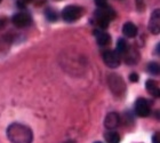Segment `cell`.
<instances>
[{"mask_svg": "<svg viewBox=\"0 0 160 143\" xmlns=\"http://www.w3.org/2000/svg\"><path fill=\"white\" fill-rule=\"evenodd\" d=\"M148 72L153 74V76H157L160 72V67L158 62H150L148 64Z\"/></svg>", "mask_w": 160, "mask_h": 143, "instance_id": "17", "label": "cell"}, {"mask_svg": "<svg viewBox=\"0 0 160 143\" xmlns=\"http://www.w3.org/2000/svg\"><path fill=\"white\" fill-rule=\"evenodd\" d=\"M17 6L20 7V8H25V6H27V5H25L24 3H22L21 0H17Z\"/></svg>", "mask_w": 160, "mask_h": 143, "instance_id": "23", "label": "cell"}, {"mask_svg": "<svg viewBox=\"0 0 160 143\" xmlns=\"http://www.w3.org/2000/svg\"><path fill=\"white\" fill-rule=\"evenodd\" d=\"M103 61L105 65L111 69H117L121 63V57L116 50L109 49L103 53Z\"/></svg>", "mask_w": 160, "mask_h": 143, "instance_id": "5", "label": "cell"}, {"mask_svg": "<svg viewBox=\"0 0 160 143\" xmlns=\"http://www.w3.org/2000/svg\"><path fill=\"white\" fill-rule=\"evenodd\" d=\"M144 0H136V3H137V8H138V9H144V8H145V7H144Z\"/></svg>", "mask_w": 160, "mask_h": 143, "instance_id": "22", "label": "cell"}, {"mask_svg": "<svg viewBox=\"0 0 160 143\" xmlns=\"http://www.w3.org/2000/svg\"><path fill=\"white\" fill-rule=\"evenodd\" d=\"M0 3H1V0H0Z\"/></svg>", "mask_w": 160, "mask_h": 143, "instance_id": "28", "label": "cell"}, {"mask_svg": "<svg viewBox=\"0 0 160 143\" xmlns=\"http://www.w3.org/2000/svg\"><path fill=\"white\" fill-rule=\"evenodd\" d=\"M152 142L153 143H160V134L158 133H156L153 135V137H152Z\"/></svg>", "mask_w": 160, "mask_h": 143, "instance_id": "20", "label": "cell"}, {"mask_svg": "<svg viewBox=\"0 0 160 143\" xmlns=\"http://www.w3.org/2000/svg\"><path fill=\"white\" fill-rule=\"evenodd\" d=\"M138 29L133 22H126L122 25V33L127 37V38H135L137 36Z\"/></svg>", "mask_w": 160, "mask_h": 143, "instance_id": "12", "label": "cell"}, {"mask_svg": "<svg viewBox=\"0 0 160 143\" xmlns=\"http://www.w3.org/2000/svg\"><path fill=\"white\" fill-rule=\"evenodd\" d=\"M21 1H22V3H25V5H27V3H31V1H32V0H21Z\"/></svg>", "mask_w": 160, "mask_h": 143, "instance_id": "25", "label": "cell"}, {"mask_svg": "<svg viewBox=\"0 0 160 143\" xmlns=\"http://www.w3.org/2000/svg\"><path fill=\"white\" fill-rule=\"evenodd\" d=\"M45 16H46V18L49 22H55V21H57V18H58V14H57V12L55 9H53V8H46L45 9Z\"/></svg>", "mask_w": 160, "mask_h": 143, "instance_id": "16", "label": "cell"}, {"mask_svg": "<svg viewBox=\"0 0 160 143\" xmlns=\"http://www.w3.org/2000/svg\"><path fill=\"white\" fill-rule=\"evenodd\" d=\"M85 13L82 7L78 6V5H69L62 10V18L65 22H74L81 18Z\"/></svg>", "mask_w": 160, "mask_h": 143, "instance_id": "4", "label": "cell"}, {"mask_svg": "<svg viewBox=\"0 0 160 143\" xmlns=\"http://www.w3.org/2000/svg\"><path fill=\"white\" fill-rule=\"evenodd\" d=\"M67 143H74V141H68Z\"/></svg>", "mask_w": 160, "mask_h": 143, "instance_id": "26", "label": "cell"}, {"mask_svg": "<svg viewBox=\"0 0 160 143\" xmlns=\"http://www.w3.org/2000/svg\"><path fill=\"white\" fill-rule=\"evenodd\" d=\"M159 47H160V45H159V43H157L156 49H154V54H156V55H159Z\"/></svg>", "mask_w": 160, "mask_h": 143, "instance_id": "24", "label": "cell"}, {"mask_svg": "<svg viewBox=\"0 0 160 143\" xmlns=\"http://www.w3.org/2000/svg\"><path fill=\"white\" fill-rule=\"evenodd\" d=\"M108 84H109L111 92L116 96H122L123 94L126 93V83L117 73H111L110 76L108 77Z\"/></svg>", "mask_w": 160, "mask_h": 143, "instance_id": "3", "label": "cell"}, {"mask_svg": "<svg viewBox=\"0 0 160 143\" xmlns=\"http://www.w3.org/2000/svg\"><path fill=\"white\" fill-rule=\"evenodd\" d=\"M95 5L97 6V8L105 7L108 5V0H95Z\"/></svg>", "mask_w": 160, "mask_h": 143, "instance_id": "19", "label": "cell"}, {"mask_svg": "<svg viewBox=\"0 0 160 143\" xmlns=\"http://www.w3.org/2000/svg\"><path fill=\"white\" fill-rule=\"evenodd\" d=\"M117 16V13L113 8H111L110 6H105L102 8H97L94 13V17H95V23L97 24V27L100 29H107L109 27V24L112 20H114Z\"/></svg>", "mask_w": 160, "mask_h": 143, "instance_id": "2", "label": "cell"}, {"mask_svg": "<svg viewBox=\"0 0 160 143\" xmlns=\"http://www.w3.org/2000/svg\"><path fill=\"white\" fill-rule=\"evenodd\" d=\"M122 57L127 64L133 65V64H136L137 62H138V60H140V54H138L137 50H134L133 48H129L128 52H127Z\"/></svg>", "mask_w": 160, "mask_h": 143, "instance_id": "13", "label": "cell"}, {"mask_svg": "<svg viewBox=\"0 0 160 143\" xmlns=\"http://www.w3.org/2000/svg\"><path fill=\"white\" fill-rule=\"evenodd\" d=\"M135 112L138 117H148L151 113L149 102L143 97H138L135 102Z\"/></svg>", "mask_w": 160, "mask_h": 143, "instance_id": "7", "label": "cell"}, {"mask_svg": "<svg viewBox=\"0 0 160 143\" xmlns=\"http://www.w3.org/2000/svg\"><path fill=\"white\" fill-rule=\"evenodd\" d=\"M6 24H7V18L0 17V29H3V28L6 27Z\"/></svg>", "mask_w": 160, "mask_h": 143, "instance_id": "21", "label": "cell"}, {"mask_svg": "<svg viewBox=\"0 0 160 143\" xmlns=\"http://www.w3.org/2000/svg\"><path fill=\"white\" fill-rule=\"evenodd\" d=\"M94 34L96 37V41L100 46H108V45L111 43V36L109 33H107V32L95 30Z\"/></svg>", "mask_w": 160, "mask_h": 143, "instance_id": "11", "label": "cell"}, {"mask_svg": "<svg viewBox=\"0 0 160 143\" xmlns=\"http://www.w3.org/2000/svg\"><path fill=\"white\" fill-rule=\"evenodd\" d=\"M12 22L16 28H27L29 27L31 23H32V17H31L30 14L24 13V12H21V13H17L15 15H13L12 17Z\"/></svg>", "mask_w": 160, "mask_h": 143, "instance_id": "6", "label": "cell"}, {"mask_svg": "<svg viewBox=\"0 0 160 143\" xmlns=\"http://www.w3.org/2000/svg\"><path fill=\"white\" fill-rule=\"evenodd\" d=\"M149 31L152 34H159L160 33V10L156 9L152 12L149 21Z\"/></svg>", "mask_w": 160, "mask_h": 143, "instance_id": "8", "label": "cell"}, {"mask_svg": "<svg viewBox=\"0 0 160 143\" xmlns=\"http://www.w3.org/2000/svg\"><path fill=\"white\" fill-rule=\"evenodd\" d=\"M95 143H102V142H95Z\"/></svg>", "mask_w": 160, "mask_h": 143, "instance_id": "27", "label": "cell"}, {"mask_svg": "<svg viewBox=\"0 0 160 143\" xmlns=\"http://www.w3.org/2000/svg\"><path fill=\"white\" fill-rule=\"evenodd\" d=\"M104 139L108 143H120V135L114 130H109L104 134Z\"/></svg>", "mask_w": 160, "mask_h": 143, "instance_id": "15", "label": "cell"}, {"mask_svg": "<svg viewBox=\"0 0 160 143\" xmlns=\"http://www.w3.org/2000/svg\"><path fill=\"white\" fill-rule=\"evenodd\" d=\"M7 137L12 143H32L33 133L23 124H10L7 128Z\"/></svg>", "mask_w": 160, "mask_h": 143, "instance_id": "1", "label": "cell"}, {"mask_svg": "<svg viewBox=\"0 0 160 143\" xmlns=\"http://www.w3.org/2000/svg\"><path fill=\"white\" fill-rule=\"evenodd\" d=\"M130 48V46L128 45V43H127L126 39H123V38H120V39H118V43H117V52L118 54L120 55V57L123 56L125 54L128 52V49Z\"/></svg>", "mask_w": 160, "mask_h": 143, "instance_id": "14", "label": "cell"}, {"mask_svg": "<svg viewBox=\"0 0 160 143\" xmlns=\"http://www.w3.org/2000/svg\"><path fill=\"white\" fill-rule=\"evenodd\" d=\"M120 124V116L117 112H110L108 113L104 120V126L107 127L108 130H113L114 128H117Z\"/></svg>", "mask_w": 160, "mask_h": 143, "instance_id": "9", "label": "cell"}, {"mask_svg": "<svg viewBox=\"0 0 160 143\" xmlns=\"http://www.w3.org/2000/svg\"><path fill=\"white\" fill-rule=\"evenodd\" d=\"M129 80L132 81V83H137V81L140 80V76L135 72H132L129 74Z\"/></svg>", "mask_w": 160, "mask_h": 143, "instance_id": "18", "label": "cell"}, {"mask_svg": "<svg viewBox=\"0 0 160 143\" xmlns=\"http://www.w3.org/2000/svg\"><path fill=\"white\" fill-rule=\"evenodd\" d=\"M145 88H147L148 93L150 94L152 97H160V88H159V85L156 80L153 79H149L147 80V83H145Z\"/></svg>", "mask_w": 160, "mask_h": 143, "instance_id": "10", "label": "cell"}]
</instances>
